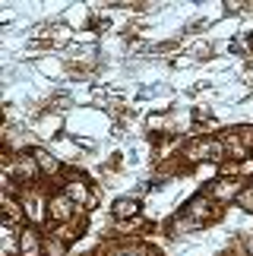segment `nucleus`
<instances>
[{
    "mask_svg": "<svg viewBox=\"0 0 253 256\" xmlns=\"http://www.w3.org/2000/svg\"><path fill=\"white\" fill-rule=\"evenodd\" d=\"M19 256H44V234L35 224H26L19 234Z\"/></svg>",
    "mask_w": 253,
    "mask_h": 256,
    "instance_id": "9",
    "label": "nucleus"
},
{
    "mask_svg": "<svg viewBox=\"0 0 253 256\" xmlns=\"http://www.w3.org/2000/svg\"><path fill=\"white\" fill-rule=\"evenodd\" d=\"M82 215V209L76 206L64 190H54L51 200H48V228H60V224H70Z\"/></svg>",
    "mask_w": 253,
    "mask_h": 256,
    "instance_id": "5",
    "label": "nucleus"
},
{
    "mask_svg": "<svg viewBox=\"0 0 253 256\" xmlns=\"http://www.w3.org/2000/svg\"><path fill=\"white\" fill-rule=\"evenodd\" d=\"M244 186H247V180H240V177H222V174H216V177L206 184V190H202V193H206L216 206L228 209V206L238 202V196L244 193Z\"/></svg>",
    "mask_w": 253,
    "mask_h": 256,
    "instance_id": "3",
    "label": "nucleus"
},
{
    "mask_svg": "<svg viewBox=\"0 0 253 256\" xmlns=\"http://www.w3.org/2000/svg\"><path fill=\"white\" fill-rule=\"evenodd\" d=\"M48 200H51V193H48L42 184H28V186L19 190V202H22V209H26L28 224L48 228Z\"/></svg>",
    "mask_w": 253,
    "mask_h": 256,
    "instance_id": "2",
    "label": "nucleus"
},
{
    "mask_svg": "<svg viewBox=\"0 0 253 256\" xmlns=\"http://www.w3.org/2000/svg\"><path fill=\"white\" fill-rule=\"evenodd\" d=\"M60 130H64V114H51V111H38L35 114L32 133L38 136V140H54Z\"/></svg>",
    "mask_w": 253,
    "mask_h": 256,
    "instance_id": "8",
    "label": "nucleus"
},
{
    "mask_svg": "<svg viewBox=\"0 0 253 256\" xmlns=\"http://www.w3.org/2000/svg\"><path fill=\"white\" fill-rule=\"evenodd\" d=\"M57 190H64L66 196H70V200L80 206L82 212H89L92 206H95V200H98V193H95V186L86 180L82 174H76V171H66L64 174V180L57 184Z\"/></svg>",
    "mask_w": 253,
    "mask_h": 256,
    "instance_id": "4",
    "label": "nucleus"
},
{
    "mask_svg": "<svg viewBox=\"0 0 253 256\" xmlns=\"http://www.w3.org/2000/svg\"><path fill=\"white\" fill-rule=\"evenodd\" d=\"M234 206H238V209L244 212V215H253V190H250V184L244 186V193L238 196V202H234Z\"/></svg>",
    "mask_w": 253,
    "mask_h": 256,
    "instance_id": "13",
    "label": "nucleus"
},
{
    "mask_svg": "<svg viewBox=\"0 0 253 256\" xmlns=\"http://www.w3.org/2000/svg\"><path fill=\"white\" fill-rule=\"evenodd\" d=\"M32 155H35V162H38L42 180H54V184H60V180H64L66 168H64V158H60V155H57L54 149H48V146H35Z\"/></svg>",
    "mask_w": 253,
    "mask_h": 256,
    "instance_id": "6",
    "label": "nucleus"
},
{
    "mask_svg": "<svg viewBox=\"0 0 253 256\" xmlns=\"http://www.w3.org/2000/svg\"><path fill=\"white\" fill-rule=\"evenodd\" d=\"M250 190H253V184H250Z\"/></svg>",
    "mask_w": 253,
    "mask_h": 256,
    "instance_id": "15",
    "label": "nucleus"
},
{
    "mask_svg": "<svg viewBox=\"0 0 253 256\" xmlns=\"http://www.w3.org/2000/svg\"><path fill=\"white\" fill-rule=\"evenodd\" d=\"M218 256H234V253H231V250H225V253H218Z\"/></svg>",
    "mask_w": 253,
    "mask_h": 256,
    "instance_id": "14",
    "label": "nucleus"
},
{
    "mask_svg": "<svg viewBox=\"0 0 253 256\" xmlns=\"http://www.w3.org/2000/svg\"><path fill=\"white\" fill-rule=\"evenodd\" d=\"M0 209H4V222L10 224H16V228H26V209H22V202H19V196L13 193H4L0 196Z\"/></svg>",
    "mask_w": 253,
    "mask_h": 256,
    "instance_id": "10",
    "label": "nucleus"
},
{
    "mask_svg": "<svg viewBox=\"0 0 253 256\" xmlns=\"http://www.w3.org/2000/svg\"><path fill=\"white\" fill-rule=\"evenodd\" d=\"M218 218H222V206H216L206 193H193L178 209V215L168 218L164 231H168V238L178 240V238H187V234H196L202 228H209V224H216Z\"/></svg>",
    "mask_w": 253,
    "mask_h": 256,
    "instance_id": "1",
    "label": "nucleus"
},
{
    "mask_svg": "<svg viewBox=\"0 0 253 256\" xmlns=\"http://www.w3.org/2000/svg\"><path fill=\"white\" fill-rule=\"evenodd\" d=\"M111 222H130V218H140L142 215V202L140 196L130 193V196H118V200L111 202Z\"/></svg>",
    "mask_w": 253,
    "mask_h": 256,
    "instance_id": "7",
    "label": "nucleus"
},
{
    "mask_svg": "<svg viewBox=\"0 0 253 256\" xmlns=\"http://www.w3.org/2000/svg\"><path fill=\"white\" fill-rule=\"evenodd\" d=\"M19 234H22V228H16V224H0V247H4L0 256H19Z\"/></svg>",
    "mask_w": 253,
    "mask_h": 256,
    "instance_id": "11",
    "label": "nucleus"
},
{
    "mask_svg": "<svg viewBox=\"0 0 253 256\" xmlns=\"http://www.w3.org/2000/svg\"><path fill=\"white\" fill-rule=\"evenodd\" d=\"M44 256H70V244L51 231H44Z\"/></svg>",
    "mask_w": 253,
    "mask_h": 256,
    "instance_id": "12",
    "label": "nucleus"
}]
</instances>
